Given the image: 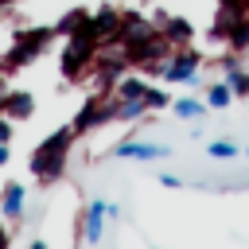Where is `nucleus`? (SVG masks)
<instances>
[{
	"label": "nucleus",
	"instance_id": "1",
	"mask_svg": "<svg viewBox=\"0 0 249 249\" xmlns=\"http://www.w3.org/2000/svg\"><path fill=\"white\" fill-rule=\"evenodd\" d=\"M70 144H74V128H58V132H51L35 152H31V160H27V167H31V175L47 187V183H54L62 171H66V156H70Z\"/></svg>",
	"mask_w": 249,
	"mask_h": 249
},
{
	"label": "nucleus",
	"instance_id": "2",
	"mask_svg": "<svg viewBox=\"0 0 249 249\" xmlns=\"http://www.w3.org/2000/svg\"><path fill=\"white\" fill-rule=\"evenodd\" d=\"M51 39H54V27H27V31H16V43L0 54V70L12 74V70L31 66V62L51 47Z\"/></svg>",
	"mask_w": 249,
	"mask_h": 249
},
{
	"label": "nucleus",
	"instance_id": "3",
	"mask_svg": "<svg viewBox=\"0 0 249 249\" xmlns=\"http://www.w3.org/2000/svg\"><path fill=\"white\" fill-rule=\"evenodd\" d=\"M97 39L89 35H70L66 47H62V78L66 82H78L86 70H93V58H97Z\"/></svg>",
	"mask_w": 249,
	"mask_h": 249
},
{
	"label": "nucleus",
	"instance_id": "4",
	"mask_svg": "<svg viewBox=\"0 0 249 249\" xmlns=\"http://www.w3.org/2000/svg\"><path fill=\"white\" fill-rule=\"evenodd\" d=\"M198 66H202V54L191 51V47H175L163 62V82H195L198 78Z\"/></svg>",
	"mask_w": 249,
	"mask_h": 249
},
{
	"label": "nucleus",
	"instance_id": "5",
	"mask_svg": "<svg viewBox=\"0 0 249 249\" xmlns=\"http://www.w3.org/2000/svg\"><path fill=\"white\" fill-rule=\"evenodd\" d=\"M105 218H109V202L93 198V202L86 206V214H82V230H78V237H82L86 245H97L101 233H105Z\"/></svg>",
	"mask_w": 249,
	"mask_h": 249
},
{
	"label": "nucleus",
	"instance_id": "6",
	"mask_svg": "<svg viewBox=\"0 0 249 249\" xmlns=\"http://www.w3.org/2000/svg\"><path fill=\"white\" fill-rule=\"evenodd\" d=\"M113 156H121V160H163V156H171V148L152 144V140H121L113 148Z\"/></svg>",
	"mask_w": 249,
	"mask_h": 249
},
{
	"label": "nucleus",
	"instance_id": "7",
	"mask_svg": "<svg viewBox=\"0 0 249 249\" xmlns=\"http://www.w3.org/2000/svg\"><path fill=\"white\" fill-rule=\"evenodd\" d=\"M0 113L12 117V121H27V117L35 113V97H31L27 89H8V93L0 97Z\"/></svg>",
	"mask_w": 249,
	"mask_h": 249
},
{
	"label": "nucleus",
	"instance_id": "8",
	"mask_svg": "<svg viewBox=\"0 0 249 249\" xmlns=\"http://www.w3.org/2000/svg\"><path fill=\"white\" fill-rule=\"evenodd\" d=\"M23 202H27V187L23 183H4V195H0V218L4 222H16L23 214Z\"/></svg>",
	"mask_w": 249,
	"mask_h": 249
},
{
	"label": "nucleus",
	"instance_id": "9",
	"mask_svg": "<svg viewBox=\"0 0 249 249\" xmlns=\"http://www.w3.org/2000/svg\"><path fill=\"white\" fill-rule=\"evenodd\" d=\"M160 31H163V39H167L171 47H191V39H195V23L183 19V16H167V23H163Z\"/></svg>",
	"mask_w": 249,
	"mask_h": 249
},
{
	"label": "nucleus",
	"instance_id": "10",
	"mask_svg": "<svg viewBox=\"0 0 249 249\" xmlns=\"http://www.w3.org/2000/svg\"><path fill=\"white\" fill-rule=\"evenodd\" d=\"M113 93H117L121 101H136V97H144V93H148V82H144L140 74H124V78L113 86Z\"/></svg>",
	"mask_w": 249,
	"mask_h": 249
},
{
	"label": "nucleus",
	"instance_id": "11",
	"mask_svg": "<svg viewBox=\"0 0 249 249\" xmlns=\"http://www.w3.org/2000/svg\"><path fill=\"white\" fill-rule=\"evenodd\" d=\"M86 19H89V12H86V8H70V12L54 23V35H62V39H66V35H78V31L86 27Z\"/></svg>",
	"mask_w": 249,
	"mask_h": 249
},
{
	"label": "nucleus",
	"instance_id": "12",
	"mask_svg": "<svg viewBox=\"0 0 249 249\" xmlns=\"http://www.w3.org/2000/svg\"><path fill=\"white\" fill-rule=\"evenodd\" d=\"M233 101V89H230V82L222 78V82H214L210 89H206V109H226Z\"/></svg>",
	"mask_w": 249,
	"mask_h": 249
},
{
	"label": "nucleus",
	"instance_id": "13",
	"mask_svg": "<svg viewBox=\"0 0 249 249\" xmlns=\"http://www.w3.org/2000/svg\"><path fill=\"white\" fill-rule=\"evenodd\" d=\"M202 109H206V101H195V97H179V101H171V113L183 117V121H198Z\"/></svg>",
	"mask_w": 249,
	"mask_h": 249
},
{
	"label": "nucleus",
	"instance_id": "14",
	"mask_svg": "<svg viewBox=\"0 0 249 249\" xmlns=\"http://www.w3.org/2000/svg\"><path fill=\"white\" fill-rule=\"evenodd\" d=\"M206 156H210V160H233V156H237V144H233V140H210V144H206Z\"/></svg>",
	"mask_w": 249,
	"mask_h": 249
},
{
	"label": "nucleus",
	"instance_id": "15",
	"mask_svg": "<svg viewBox=\"0 0 249 249\" xmlns=\"http://www.w3.org/2000/svg\"><path fill=\"white\" fill-rule=\"evenodd\" d=\"M144 101H148V109H167V105H171V97H167L163 89H156V86H148Z\"/></svg>",
	"mask_w": 249,
	"mask_h": 249
},
{
	"label": "nucleus",
	"instance_id": "16",
	"mask_svg": "<svg viewBox=\"0 0 249 249\" xmlns=\"http://www.w3.org/2000/svg\"><path fill=\"white\" fill-rule=\"evenodd\" d=\"M0 144H12V117L0 113Z\"/></svg>",
	"mask_w": 249,
	"mask_h": 249
},
{
	"label": "nucleus",
	"instance_id": "17",
	"mask_svg": "<svg viewBox=\"0 0 249 249\" xmlns=\"http://www.w3.org/2000/svg\"><path fill=\"white\" fill-rule=\"evenodd\" d=\"M218 8H233V12H249V0H218Z\"/></svg>",
	"mask_w": 249,
	"mask_h": 249
},
{
	"label": "nucleus",
	"instance_id": "18",
	"mask_svg": "<svg viewBox=\"0 0 249 249\" xmlns=\"http://www.w3.org/2000/svg\"><path fill=\"white\" fill-rule=\"evenodd\" d=\"M160 183H163V187H171V191H175V187H183V179H179V175H160Z\"/></svg>",
	"mask_w": 249,
	"mask_h": 249
},
{
	"label": "nucleus",
	"instance_id": "19",
	"mask_svg": "<svg viewBox=\"0 0 249 249\" xmlns=\"http://www.w3.org/2000/svg\"><path fill=\"white\" fill-rule=\"evenodd\" d=\"M8 160H12V152H8V144H0V167H4Z\"/></svg>",
	"mask_w": 249,
	"mask_h": 249
},
{
	"label": "nucleus",
	"instance_id": "20",
	"mask_svg": "<svg viewBox=\"0 0 249 249\" xmlns=\"http://www.w3.org/2000/svg\"><path fill=\"white\" fill-rule=\"evenodd\" d=\"M8 241H12V233H8V230H4V226H0V249H4V245H8Z\"/></svg>",
	"mask_w": 249,
	"mask_h": 249
},
{
	"label": "nucleus",
	"instance_id": "21",
	"mask_svg": "<svg viewBox=\"0 0 249 249\" xmlns=\"http://www.w3.org/2000/svg\"><path fill=\"white\" fill-rule=\"evenodd\" d=\"M8 4H16V0H0V8H8Z\"/></svg>",
	"mask_w": 249,
	"mask_h": 249
},
{
	"label": "nucleus",
	"instance_id": "22",
	"mask_svg": "<svg viewBox=\"0 0 249 249\" xmlns=\"http://www.w3.org/2000/svg\"><path fill=\"white\" fill-rule=\"evenodd\" d=\"M245 156H249V148H245Z\"/></svg>",
	"mask_w": 249,
	"mask_h": 249
}]
</instances>
